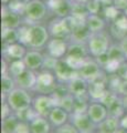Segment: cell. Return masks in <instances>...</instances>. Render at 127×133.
Returning a JSON list of instances; mask_svg holds the SVG:
<instances>
[{"label": "cell", "instance_id": "1", "mask_svg": "<svg viewBox=\"0 0 127 133\" xmlns=\"http://www.w3.org/2000/svg\"><path fill=\"white\" fill-rule=\"evenodd\" d=\"M3 98L16 114L22 113L26 110L30 109L32 107V100H33V98L28 92V90L19 88V87L13 89Z\"/></svg>", "mask_w": 127, "mask_h": 133}, {"label": "cell", "instance_id": "2", "mask_svg": "<svg viewBox=\"0 0 127 133\" xmlns=\"http://www.w3.org/2000/svg\"><path fill=\"white\" fill-rule=\"evenodd\" d=\"M56 82H58V79H56L54 71L43 69L38 73L35 89L39 91V93L52 94L56 89Z\"/></svg>", "mask_w": 127, "mask_h": 133}, {"label": "cell", "instance_id": "3", "mask_svg": "<svg viewBox=\"0 0 127 133\" xmlns=\"http://www.w3.org/2000/svg\"><path fill=\"white\" fill-rule=\"evenodd\" d=\"M87 50L94 58H98L107 53L109 50L108 37L106 35H103V33L96 32L95 35L89 37L87 42Z\"/></svg>", "mask_w": 127, "mask_h": 133}, {"label": "cell", "instance_id": "4", "mask_svg": "<svg viewBox=\"0 0 127 133\" xmlns=\"http://www.w3.org/2000/svg\"><path fill=\"white\" fill-rule=\"evenodd\" d=\"M55 99L52 94H46V93H39L32 100V108L39 115L47 116L50 111L56 105Z\"/></svg>", "mask_w": 127, "mask_h": 133}, {"label": "cell", "instance_id": "5", "mask_svg": "<svg viewBox=\"0 0 127 133\" xmlns=\"http://www.w3.org/2000/svg\"><path fill=\"white\" fill-rule=\"evenodd\" d=\"M86 113L95 125H100L109 115V110L101 101H89Z\"/></svg>", "mask_w": 127, "mask_h": 133}, {"label": "cell", "instance_id": "6", "mask_svg": "<svg viewBox=\"0 0 127 133\" xmlns=\"http://www.w3.org/2000/svg\"><path fill=\"white\" fill-rule=\"evenodd\" d=\"M47 14V6L46 3L40 0H31L27 2L26 6V15L27 19L30 21H38L41 20Z\"/></svg>", "mask_w": 127, "mask_h": 133}, {"label": "cell", "instance_id": "7", "mask_svg": "<svg viewBox=\"0 0 127 133\" xmlns=\"http://www.w3.org/2000/svg\"><path fill=\"white\" fill-rule=\"evenodd\" d=\"M49 42V32L46 27L41 24L31 26V39L29 47L31 48H42Z\"/></svg>", "mask_w": 127, "mask_h": 133}, {"label": "cell", "instance_id": "8", "mask_svg": "<svg viewBox=\"0 0 127 133\" xmlns=\"http://www.w3.org/2000/svg\"><path fill=\"white\" fill-rule=\"evenodd\" d=\"M108 91V85L104 80H101V76L88 81L87 92L92 101H101L105 93Z\"/></svg>", "mask_w": 127, "mask_h": 133}, {"label": "cell", "instance_id": "9", "mask_svg": "<svg viewBox=\"0 0 127 133\" xmlns=\"http://www.w3.org/2000/svg\"><path fill=\"white\" fill-rule=\"evenodd\" d=\"M69 45L63 38H53L48 42V52L55 59H62L64 56L68 55Z\"/></svg>", "mask_w": 127, "mask_h": 133}, {"label": "cell", "instance_id": "10", "mask_svg": "<svg viewBox=\"0 0 127 133\" xmlns=\"http://www.w3.org/2000/svg\"><path fill=\"white\" fill-rule=\"evenodd\" d=\"M54 73L56 76V79H58L59 82H70L75 76L79 74L77 71H74L72 70L70 66L68 65V63L65 62L64 59H59L58 62H56V65L54 68Z\"/></svg>", "mask_w": 127, "mask_h": 133}, {"label": "cell", "instance_id": "11", "mask_svg": "<svg viewBox=\"0 0 127 133\" xmlns=\"http://www.w3.org/2000/svg\"><path fill=\"white\" fill-rule=\"evenodd\" d=\"M16 83L19 88L26 89V90H33L36 87V80H38V74L35 71L30 69H27L24 72H22L20 76L14 78Z\"/></svg>", "mask_w": 127, "mask_h": 133}, {"label": "cell", "instance_id": "12", "mask_svg": "<svg viewBox=\"0 0 127 133\" xmlns=\"http://www.w3.org/2000/svg\"><path fill=\"white\" fill-rule=\"evenodd\" d=\"M48 119L53 127L60 128L69 122L70 113L66 110H64L63 108H61L60 105H55L50 111V113L48 115Z\"/></svg>", "mask_w": 127, "mask_h": 133}, {"label": "cell", "instance_id": "13", "mask_svg": "<svg viewBox=\"0 0 127 133\" xmlns=\"http://www.w3.org/2000/svg\"><path fill=\"white\" fill-rule=\"evenodd\" d=\"M72 123L74 127L79 130L80 133H92L94 131V128L96 125L94 124L87 113H77L73 114V121Z\"/></svg>", "mask_w": 127, "mask_h": 133}, {"label": "cell", "instance_id": "14", "mask_svg": "<svg viewBox=\"0 0 127 133\" xmlns=\"http://www.w3.org/2000/svg\"><path fill=\"white\" fill-rule=\"evenodd\" d=\"M44 59H46V58L43 57V55L40 51L30 50V51H28L27 55L24 56L23 61L28 69L36 71V70L42 69L43 63H44Z\"/></svg>", "mask_w": 127, "mask_h": 133}, {"label": "cell", "instance_id": "15", "mask_svg": "<svg viewBox=\"0 0 127 133\" xmlns=\"http://www.w3.org/2000/svg\"><path fill=\"white\" fill-rule=\"evenodd\" d=\"M50 33L54 38H63V39L68 35L72 33V28L69 22L68 17H64V18L53 23L50 28Z\"/></svg>", "mask_w": 127, "mask_h": 133}, {"label": "cell", "instance_id": "16", "mask_svg": "<svg viewBox=\"0 0 127 133\" xmlns=\"http://www.w3.org/2000/svg\"><path fill=\"white\" fill-rule=\"evenodd\" d=\"M29 124L31 133H51L52 131V124L47 116L38 115Z\"/></svg>", "mask_w": 127, "mask_h": 133}, {"label": "cell", "instance_id": "17", "mask_svg": "<svg viewBox=\"0 0 127 133\" xmlns=\"http://www.w3.org/2000/svg\"><path fill=\"white\" fill-rule=\"evenodd\" d=\"M68 88L70 90V92L73 93L74 95L86 93L87 89H88V81L85 78L82 77L80 74V72H79L77 76H75L71 81L69 82Z\"/></svg>", "mask_w": 127, "mask_h": 133}, {"label": "cell", "instance_id": "18", "mask_svg": "<svg viewBox=\"0 0 127 133\" xmlns=\"http://www.w3.org/2000/svg\"><path fill=\"white\" fill-rule=\"evenodd\" d=\"M80 74L86 79L87 81H91L93 79L97 78L98 76H101V64L95 61L87 60L83 65V68L81 69Z\"/></svg>", "mask_w": 127, "mask_h": 133}, {"label": "cell", "instance_id": "19", "mask_svg": "<svg viewBox=\"0 0 127 133\" xmlns=\"http://www.w3.org/2000/svg\"><path fill=\"white\" fill-rule=\"evenodd\" d=\"M2 27L17 29L20 27V15L11 12L8 8L2 9Z\"/></svg>", "mask_w": 127, "mask_h": 133}, {"label": "cell", "instance_id": "20", "mask_svg": "<svg viewBox=\"0 0 127 133\" xmlns=\"http://www.w3.org/2000/svg\"><path fill=\"white\" fill-rule=\"evenodd\" d=\"M27 49L26 45L20 43V42H14L11 44H8L6 48V53L8 57H10L12 60L14 59H23L24 56L27 55Z\"/></svg>", "mask_w": 127, "mask_h": 133}, {"label": "cell", "instance_id": "21", "mask_svg": "<svg viewBox=\"0 0 127 133\" xmlns=\"http://www.w3.org/2000/svg\"><path fill=\"white\" fill-rule=\"evenodd\" d=\"M121 128L119 125V118L114 115H108L106 120L100 124L101 133H115L118 129Z\"/></svg>", "mask_w": 127, "mask_h": 133}, {"label": "cell", "instance_id": "22", "mask_svg": "<svg viewBox=\"0 0 127 133\" xmlns=\"http://www.w3.org/2000/svg\"><path fill=\"white\" fill-rule=\"evenodd\" d=\"M86 26L88 28L89 32L96 33V32H100L101 30H103L105 27V22L103 19L100 18L96 15H88L86 17Z\"/></svg>", "mask_w": 127, "mask_h": 133}, {"label": "cell", "instance_id": "23", "mask_svg": "<svg viewBox=\"0 0 127 133\" xmlns=\"http://www.w3.org/2000/svg\"><path fill=\"white\" fill-rule=\"evenodd\" d=\"M20 121H21V119L16 113L11 114L10 116H8L6 119H3L2 120V133H14Z\"/></svg>", "mask_w": 127, "mask_h": 133}, {"label": "cell", "instance_id": "24", "mask_svg": "<svg viewBox=\"0 0 127 133\" xmlns=\"http://www.w3.org/2000/svg\"><path fill=\"white\" fill-rule=\"evenodd\" d=\"M27 65L24 63L23 59H14L12 60L9 63V69H8V73L10 74L11 77L17 78L18 76H20L22 72H24L27 70Z\"/></svg>", "mask_w": 127, "mask_h": 133}, {"label": "cell", "instance_id": "25", "mask_svg": "<svg viewBox=\"0 0 127 133\" xmlns=\"http://www.w3.org/2000/svg\"><path fill=\"white\" fill-rule=\"evenodd\" d=\"M17 83H16V80L13 77H11L9 73L7 74H2L1 77V92L2 95L5 97L8 93H10L12 90L17 88Z\"/></svg>", "mask_w": 127, "mask_h": 133}, {"label": "cell", "instance_id": "26", "mask_svg": "<svg viewBox=\"0 0 127 133\" xmlns=\"http://www.w3.org/2000/svg\"><path fill=\"white\" fill-rule=\"evenodd\" d=\"M64 60L70 68L77 72L81 71V69L83 68L85 62L87 61L86 58H80V57H74V56H70V55H66V57L64 58Z\"/></svg>", "mask_w": 127, "mask_h": 133}, {"label": "cell", "instance_id": "27", "mask_svg": "<svg viewBox=\"0 0 127 133\" xmlns=\"http://www.w3.org/2000/svg\"><path fill=\"white\" fill-rule=\"evenodd\" d=\"M74 104H75V97L74 94L69 92L68 94H65L63 98H61L58 102V105H60L61 108H63L64 110H66L70 114L73 113V110H74Z\"/></svg>", "mask_w": 127, "mask_h": 133}, {"label": "cell", "instance_id": "28", "mask_svg": "<svg viewBox=\"0 0 127 133\" xmlns=\"http://www.w3.org/2000/svg\"><path fill=\"white\" fill-rule=\"evenodd\" d=\"M17 38H18V42L24 45H29L31 39V27L20 26L19 28H17Z\"/></svg>", "mask_w": 127, "mask_h": 133}, {"label": "cell", "instance_id": "29", "mask_svg": "<svg viewBox=\"0 0 127 133\" xmlns=\"http://www.w3.org/2000/svg\"><path fill=\"white\" fill-rule=\"evenodd\" d=\"M113 28L119 32L121 37L126 36V33H127V16L126 15L118 16L117 18L114 20Z\"/></svg>", "mask_w": 127, "mask_h": 133}, {"label": "cell", "instance_id": "30", "mask_svg": "<svg viewBox=\"0 0 127 133\" xmlns=\"http://www.w3.org/2000/svg\"><path fill=\"white\" fill-rule=\"evenodd\" d=\"M26 6L27 3H24V1H22V0H11L8 3L7 8L11 12H14V14L21 16L24 15V12H26Z\"/></svg>", "mask_w": 127, "mask_h": 133}, {"label": "cell", "instance_id": "31", "mask_svg": "<svg viewBox=\"0 0 127 133\" xmlns=\"http://www.w3.org/2000/svg\"><path fill=\"white\" fill-rule=\"evenodd\" d=\"M121 60H117V59H112V58H109V59L105 62V64L103 65V69L105 70L107 73L109 74H114V73H117L118 69H119V66L122 64Z\"/></svg>", "mask_w": 127, "mask_h": 133}, {"label": "cell", "instance_id": "32", "mask_svg": "<svg viewBox=\"0 0 127 133\" xmlns=\"http://www.w3.org/2000/svg\"><path fill=\"white\" fill-rule=\"evenodd\" d=\"M68 55L70 56H74V57H80V58H85L87 55V51L83 45L80 43H75L73 45H70L69 47V51Z\"/></svg>", "mask_w": 127, "mask_h": 133}, {"label": "cell", "instance_id": "33", "mask_svg": "<svg viewBox=\"0 0 127 133\" xmlns=\"http://www.w3.org/2000/svg\"><path fill=\"white\" fill-rule=\"evenodd\" d=\"M101 5L102 3L100 2V0H89V1L86 2L85 7H86L89 15H96V14H98V11H100Z\"/></svg>", "mask_w": 127, "mask_h": 133}, {"label": "cell", "instance_id": "34", "mask_svg": "<svg viewBox=\"0 0 127 133\" xmlns=\"http://www.w3.org/2000/svg\"><path fill=\"white\" fill-rule=\"evenodd\" d=\"M104 15L106 18L115 20L119 16V12H118V9L115 6H106L104 8Z\"/></svg>", "mask_w": 127, "mask_h": 133}, {"label": "cell", "instance_id": "35", "mask_svg": "<svg viewBox=\"0 0 127 133\" xmlns=\"http://www.w3.org/2000/svg\"><path fill=\"white\" fill-rule=\"evenodd\" d=\"M14 133H31L29 122H27V121H23V120H21V121L19 122L17 129H16Z\"/></svg>", "mask_w": 127, "mask_h": 133}, {"label": "cell", "instance_id": "36", "mask_svg": "<svg viewBox=\"0 0 127 133\" xmlns=\"http://www.w3.org/2000/svg\"><path fill=\"white\" fill-rule=\"evenodd\" d=\"M11 114H13V111H12L10 105L7 103V101H5V102H3V104H2V112H1V118H2V120L8 118V116H10Z\"/></svg>", "mask_w": 127, "mask_h": 133}, {"label": "cell", "instance_id": "37", "mask_svg": "<svg viewBox=\"0 0 127 133\" xmlns=\"http://www.w3.org/2000/svg\"><path fill=\"white\" fill-rule=\"evenodd\" d=\"M117 74L123 80H127V61H123L117 71Z\"/></svg>", "mask_w": 127, "mask_h": 133}, {"label": "cell", "instance_id": "38", "mask_svg": "<svg viewBox=\"0 0 127 133\" xmlns=\"http://www.w3.org/2000/svg\"><path fill=\"white\" fill-rule=\"evenodd\" d=\"M64 2H65V0H48V6L55 11V10H58Z\"/></svg>", "mask_w": 127, "mask_h": 133}, {"label": "cell", "instance_id": "39", "mask_svg": "<svg viewBox=\"0 0 127 133\" xmlns=\"http://www.w3.org/2000/svg\"><path fill=\"white\" fill-rule=\"evenodd\" d=\"M117 93L124 95V97H127V80H122L121 84L117 89Z\"/></svg>", "mask_w": 127, "mask_h": 133}, {"label": "cell", "instance_id": "40", "mask_svg": "<svg viewBox=\"0 0 127 133\" xmlns=\"http://www.w3.org/2000/svg\"><path fill=\"white\" fill-rule=\"evenodd\" d=\"M113 5L115 6L118 10H125L127 8V0H114Z\"/></svg>", "mask_w": 127, "mask_h": 133}, {"label": "cell", "instance_id": "41", "mask_svg": "<svg viewBox=\"0 0 127 133\" xmlns=\"http://www.w3.org/2000/svg\"><path fill=\"white\" fill-rule=\"evenodd\" d=\"M119 125H121V128L127 130V113H125V114L119 119Z\"/></svg>", "mask_w": 127, "mask_h": 133}, {"label": "cell", "instance_id": "42", "mask_svg": "<svg viewBox=\"0 0 127 133\" xmlns=\"http://www.w3.org/2000/svg\"><path fill=\"white\" fill-rule=\"evenodd\" d=\"M122 48H123V52H124V59H125V61H127V41H126V39L124 41V43H123Z\"/></svg>", "mask_w": 127, "mask_h": 133}, {"label": "cell", "instance_id": "43", "mask_svg": "<svg viewBox=\"0 0 127 133\" xmlns=\"http://www.w3.org/2000/svg\"><path fill=\"white\" fill-rule=\"evenodd\" d=\"M100 2L102 5H105V6H110L112 3L114 2V0H100Z\"/></svg>", "mask_w": 127, "mask_h": 133}, {"label": "cell", "instance_id": "44", "mask_svg": "<svg viewBox=\"0 0 127 133\" xmlns=\"http://www.w3.org/2000/svg\"><path fill=\"white\" fill-rule=\"evenodd\" d=\"M115 133H127V130H125V129H123V128H119Z\"/></svg>", "mask_w": 127, "mask_h": 133}, {"label": "cell", "instance_id": "45", "mask_svg": "<svg viewBox=\"0 0 127 133\" xmlns=\"http://www.w3.org/2000/svg\"><path fill=\"white\" fill-rule=\"evenodd\" d=\"M1 1H2L3 3H9V2L11 1V0H1Z\"/></svg>", "mask_w": 127, "mask_h": 133}, {"label": "cell", "instance_id": "46", "mask_svg": "<svg viewBox=\"0 0 127 133\" xmlns=\"http://www.w3.org/2000/svg\"><path fill=\"white\" fill-rule=\"evenodd\" d=\"M79 1H83V2H87V1H89V0H79Z\"/></svg>", "mask_w": 127, "mask_h": 133}, {"label": "cell", "instance_id": "47", "mask_svg": "<svg viewBox=\"0 0 127 133\" xmlns=\"http://www.w3.org/2000/svg\"><path fill=\"white\" fill-rule=\"evenodd\" d=\"M124 15H126V16H127V8H126V9L124 10Z\"/></svg>", "mask_w": 127, "mask_h": 133}, {"label": "cell", "instance_id": "48", "mask_svg": "<svg viewBox=\"0 0 127 133\" xmlns=\"http://www.w3.org/2000/svg\"><path fill=\"white\" fill-rule=\"evenodd\" d=\"M22 1H24V2H29V1H31V0H22Z\"/></svg>", "mask_w": 127, "mask_h": 133}]
</instances>
